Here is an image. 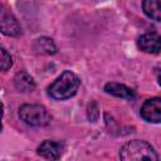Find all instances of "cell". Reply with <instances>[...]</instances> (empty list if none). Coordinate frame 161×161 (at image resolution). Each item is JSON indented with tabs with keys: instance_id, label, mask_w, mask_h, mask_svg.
Returning <instances> with one entry per match:
<instances>
[{
	"instance_id": "7c38bea8",
	"label": "cell",
	"mask_w": 161,
	"mask_h": 161,
	"mask_svg": "<svg viewBox=\"0 0 161 161\" xmlns=\"http://www.w3.org/2000/svg\"><path fill=\"white\" fill-rule=\"evenodd\" d=\"M0 54H1V70L5 72V70H8V69L11 67L13 60H11L10 54H9L4 48L0 49Z\"/></svg>"
},
{
	"instance_id": "3957f363",
	"label": "cell",
	"mask_w": 161,
	"mask_h": 161,
	"mask_svg": "<svg viewBox=\"0 0 161 161\" xmlns=\"http://www.w3.org/2000/svg\"><path fill=\"white\" fill-rule=\"evenodd\" d=\"M19 117L30 126L42 127L49 123L50 116L45 107L40 104H23L19 108Z\"/></svg>"
},
{
	"instance_id": "52a82bcc",
	"label": "cell",
	"mask_w": 161,
	"mask_h": 161,
	"mask_svg": "<svg viewBox=\"0 0 161 161\" xmlns=\"http://www.w3.org/2000/svg\"><path fill=\"white\" fill-rule=\"evenodd\" d=\"M1 31L5 35L16 36L21 33V28L11 13H8L5 9L1 10Z\"/></svg>"
},
{
	"instance_id": "277c9868",
	"label": "cell",
	"mask_w": 161,
	"mask_h": 161,
	"mask_svg": "<svg viewBox=\"0 0 161 161\" xmlns=\"http://www.w3.org/2000/svg\"><path fill=\"white\" fill-rule=\"evenodd\" d=\"M141 117L150 123L161 122V98L155 97L147 99L141 107Z\"/></svg>"
},
{
	"instance_id": "7a4b0ae2",
	"label": "cell",
	"mask_w": 161,
	"mask_h": 161,
	"mask_svg": "<svg viewBox=\"0 0 161 161\" xmlns=\"http://www.w3.org/2000/svg\"><path fill=\"white\" fill-rule=\"evenodd\" d=\"M119 157L125 161H138V160H158V155L153 147L146 141L133 140L123 145L119 151Z\"/></svg>"
},
{
	"instance_id": "4fadbf2b",
	"label": "cell",
	"mask_w": 161,
	"mask_h": 161,
	"mask_svg": "<svg viewBox=\"0 0 161 161\" xmlns=\"http://www.w3.org/2000/svg\"><path fill=\"white\" fill-rule=\"evenodd\" d=\"M98 107L94 102H92L89 106H88V118L91 121H96L98 118Z\"/></svg>"
},
{
	"instance_id": "5bb4252c",
	"label": "cell",
	"mask_w": 161,
	"mask_h": 161,
	"mask_svg": "<svg viewBox=\"0 0 161 161\" xmlns=\"http://www.w3.org/2000/svg\"><path fill=\"white\" fill-rule=\"evenodd\" d=\"M155 74H156V78H157V80H158V84L161 86V69H160V68L155 69Z\"/></svg>"
},
{
	"instance_id": "9c48e42d",
	"label": "cell",
	"mask_w": 161,
	"mask_h": 161,
	"mask_svg": "<svg viewBox=\"0 0 161 161\" xmlns=\"http://www.w3.org/2000/svg\"><path fill=\"white\" fill-rule=\"evenodd\" d=\"M104 91L108 94H112L114 97L118 98H126V99H132L135 97V93L131 88L126 87L125 84L121 83H114V82H109L104 86Z\"/></svg>"
},
{
	"instance_id": "8992f818",
	"label": "cell",
	"mask_w": 161,
	"mask_h": 161,
	"mask_svg": "<svg viewBox=\"0 0 161 161\" xmlns=\"http://www.w3.org/2000/svg\"><path fill=\"white\" fill-rule=\"evenodd\" d=\"M137 45L145 53L156 54L161 50V35L157 33H146L138 38Z\"/></svg>"
},
{
	"instance_id": "ba28073f",
	"label": "cell",
	"mask_w": 161,
	"mask_h": 161,
	"mask_svg": "<svg viewBox=\"0 0 161 161\" xmlns=\"http://www.w3.org/2000/svg\"><path fill=\"white\" fill-rule=\"evenodd\" d=\"M14 84H15L16 89L20 92H31L35 88V82H34L33 77L25 70H20L15 74Z\"/></svg>"
},
{
	"instance_id": "8fae6325",
	"label": "cell",
	"mask_w": 161,
	"mask_h": 161,
	"mask_svg": "<svg viewBox=\"0 0 161 161\" xmlns=\"http://www.w3.org/2000/svg\"><path fill=\"white\" fill-rule=\"evenodd\" d=\"M34 50L38 53V54H54L57 53V47L54 44V42L50 39V38H47V36H42L39 39L35 40L34 43Z\"/></svg>"
},
{
	"instance_id": "30bf717a",
	"label": "cell",
	"mask_w": 161,
	"mask_h": 161,
	"mask_svg": "<svg viewBox=\"0 0 161 161\" xmlns=\"http://www.w3.org/2000/svg\"><path fill=\"white\" fill-rule=\"evenodd\" d=\"M142 9L148 18L161 21V0H143Z\"/></svg>"
},
{
	"instance_id": "6da1fadb",
	"label": "cell",
	"mask_w": 161,
	"mask_h": 161,
	"mask_svg": "<svg viewBox=\"0 0 161 161\" xmlns=\"http://www.w3.org/2000/svg\"><path fill=\"white\" fill-rule=\"evenodd\" d=\"M80 80L70 70H64L48 88V93L54 99H67L73 97L78 88H79Z\"/></svg>"
},
{
	"instance_id": "5b68a950",
	"label": "cell",
	"mask_w": 161,
	"mask_h": 161,
	"mask_svg": "<svg viewBox=\"0 0 161 161\" xmlns=\"http://www.w3.org/2000/svg\"><path fill=\"white\" fill-rule=\"evenodd\" d=\"M64 143L63 142H58V141H50V140H45L40 143V146L38 147V153L48 160H58L62 157L63 152H64Z\"/></svg>"
}]
</instances>
